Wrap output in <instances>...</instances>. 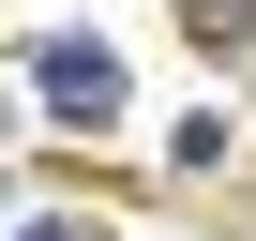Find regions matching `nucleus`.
<instances>
[{
	"label": "nucleus",
	"mask_w": 256,
	"mask_h": 241,
	"mask_svg": "<svg viewBox=\"0 0 256 241\" xmlns=\"http://www.w3.org/2000/svg\"><path fill=\"white\" fill-rule=\"evenodd\" d=\"M46 90H60V120H106L120 106V60L106 46H46Z\"/></svg>",
	"instance_id": "nucleus-1"
}]
</instances>
